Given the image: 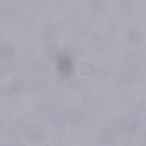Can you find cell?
I'll return each instance as SVG.
<instances>
[{"mask_svg":"<svg viewBox=\"0 0 146 146\" xmlns=\"http://www.w3.org/2000/svg\"><path fill=\"white\" fill-rule=\"evenodd\" d=\"M94 64L90 60L84 59L77 64L76 73L81 78H90L94 74Z\"/></svg>","mask_w":146,"mask_h":146,"instance_id":"1","label":"cell"},{"mask_svg":"<svg viewBox=\"0 0 146 146\" xmlns=\"http://www.w3.org/2000/svg\"><path fill=\"white\" fill-rule=\"evenodd\" d=\"M145 99L143 98H139L137 99L135 103V106L137 110L140 111H143L145 110Z\"/></svg>","mask_w":146,"mask_h":146,"instance_id":"2","label":"cell"}]
</instances>
